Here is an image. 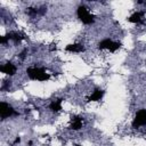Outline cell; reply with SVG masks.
Here are the masks:
<instances>
[{
  "instance_id": "6da1fadb",
  "label": "cell",
  "mask_w": 146,
  "mask_h": 146,
  "mask_svg": "<svg viewBox=\"0 0 146 146\" xmlns=\"http://www.w3.org/2000/svg\"><path fill=\"white\" fill-rule=\"evenodd\" d=\"M26 73L31 80L47 81L50 79V75L48 73H46V70L43 67H27Z\"/></svg>"
},
{
  "instance_id": "7a4b0ae2",
  "label": "cell",
  "mask_w": 146,
  "mask_h": 146,
  "mask_svg": "<svg viewBox=\"0 0 146 146\" xmlns=\"http://www.w3.org/2000/svg\"><path fill=\"white\" fill-rule=\"evenodd\" d=\"M76 15H78V18L86 25H89V24H92L94 21H95V16L91 15L88 9L84 7V6H80L76 10Z\"/></svg>"
},
{
  "instance_id": "3957f363",
  "label": "cell",
  "mask_w": 146,
  "mask_h": 146,
  "mask_svg": "<svg viewBox=\"0 0 146 146\" xmlns=\"http://www.w3.org/2000/svg\"><path fill=\"white\" fill-rule=\"evenodd\" d=\"M0 115H1V119L5 120V119L10 117V116H17L18 112H16L9 104L1 102L0 103Z\"/></svg>"
},
{
  "instance_id": "277c9868",
  "label": "cell",
  "mask_w": 146,
  "mask_h": 146,
  "mask_svg": "<svg viewBox=\"0 0 146 146\" xmlns=\"http://www.w3.org/2000/svg\"><path fill=\"white\" fill-rule=\"evenodd\" d=\"M121 47L120 42H115L111 39H104L98 43V48L99 49H108L110 51H115Z\"/></svg>"
},
{
  "instance_id": "5b68a950",
  "label": "cell",
  "mask_w": 146,
  "mask_h": 146,
  "mask_svg": "<svg viewBox=\"0 0 146 146\" xmlns=\"http://www.w3.org/2000/svg\"><path fill=\"white\" fill-rule=\"evenodd\" d=\"M131 124L133 128H139L141 125H146V110H139L136 113L135 119Z\"/></svg>"
},
{
  "instance_id": "8992f818",
  "label": "cell",
  "mask_w": 146,
  "mask_h": 146,
  "mask_svg": "<svg viewBox=\"0 0 146 146\" xmlns=\"http://www.w3.org/2000/svg\"><path fill=\"white\" fill-rule=\"evenodd\" d=\"M0 71H1L2 73L7 74V75H14V74L16 73V71H17V67H16L13 63L8 62V63L3 64V65L0 67Z\"/></svg>"
},
{
  "instance_id": "52a82bcc",
  "label": "cell",
  "mask_w": 146,
  "mask_h": 146,
  "mask_svg": "<svg viewBox=\"0 0 146 146\" xmlns=\"http://www.w3.org/2000/svg\"><path fill=\"white\" fill-rule=\"evenodd\" d=\"M7 40H13L14 42H21L25 39V34L23 32H8L6 35Z\"/></svg>"
},
{
  "instance_id": "ba28073f",
  "label": "cell",
  "mask_w": 146,
  "mask_h": 146,
  "mask_svg": "<svg viewBox=\"0 0 146 146\" xmlns=\"http://www.w3.org/2000/svg\"><path fill=\"white\" fill-rule=\"evenodd\" d=\"M71 121H72V122H71L70 129H72V130H79V129H81V128H82V123H83L82 117L74 115V116H72V117H71Z\"/></svg>"
},
{
  "instance_id": "9c48e42d",
  "label": "cell",
  "mask_w": 146,
  "mask_h": 146,
  "mask_svg": "<svg viewBox=\"0 0 146 146\" xmlns=\"http://www.w3.org/2000/svg\"><path fill=\"white\" fill-rule=\"evenodd\" d=\"M143 16H144V13H143V11H136V13H133L131 16H129L127 19H128V22H130V23L143 24Z\"/></svg>"
},
{
  "instance_id": "30bf717a",
  "label": "cell",
  "mask_w": 146,
  "mask_h": 146,
  "mask_svg": "<svg viewBox=\"0 0 146 146\" xmlns=\"http://www.w3.org/2000/svg\"><path fill=\"white\" fill-rule=\"evenodd\" d=\"M65 50L70 52H82L84 51V47L81 43H72V44H67Z\"/></svg>"
},
{
  "instance_id": "8fae6325",
  "label": "cell",
  "mask_w": 146,
  "mask_h": 146,
  "mask_svg": "<svg viewBox=\"0 0 146 146\" xmlns=\"http://www.w3.org/2000/svg\"><path fill=\"white\" fill-rule=\"evenodd\" d=\"M104 94H105L104 90L97 89V90H95V91L88 97V102H98V100H100V99L103 98Z\"/></svg>"
},
{
  "instance_id": "7c38bea8",
  "label": "cell",
  "mask_w": 146,
  "mask_h": 146,
  "mask_svg": "<svg viewBox=\"0 0 146 146\" xmlns=\"http://www.w3.org/2000/svg\"><path fill=\"white\" fill-rule=\"evenodd\" d=\"M62 102H63L62 98L51 102V103L49 104V110H50L51 112H55V113H56V112H59V111L62 110Z\"/></svg>"
},
{
  "instance_id": "4fadbf2b",
  "label": "cell",
  "mask_w": 146,
  "mask_h": 146,
  "mask_svg": "<svg viewBox=\"0 0 146 146\" xmlns=\"http://www.w3.org/2000/svg\"><path fill=\"white\" fill-rule=\"evenodd\" d=\"M26 14H29L30 16H35L36 14H39V10H38V9H35V8L29 7V8H26Z\"/></svg>"
},
{
  "instance_id": "5bb4252c",
  "label": "cell",
  "mask_w": 146,
  "mask_h": 146,
  "mask_svg": "<svg viewBox=\"0 0 146 146\" xmlns=\"http://www.w3.org/2000/svg\"><path fill=\"white\" fill-rule=\"evenodd\" d=\"M25 54H26V49H23V50L21 51V54L18 55V56H19V58H21L22 60H23V59L25 58Z\"/></svg>"
},
{
  "instance_id": "9a60e30c",
  "label": "cell",
  "mask_w": 146,
  "mask_h": 146,
  "mask_svg": "<svg viewBox=\"0 0 146 146\" xmlns=\"http://www.w3.org/2000/svg\"><path fill=\"white\" fill-rule=\"evenodd\" d=\"M7 41H8V40H7V38H6V36H5V35H3V36H1V38H0V42H1V43H6V42H7Z\"/></svg>"
},
{
  "instance_id": "2e32d148",
  "label": "cell",
  "mask_w": 146,
  "mask_h": 146,
  "mask_svg": "<svg viewBox=\"0 0 146 146\" xmlns=\"http://www.w3.org/2000/svg\"><path fill=\"white\" fill-rule=\"evenodd\" d=\"M19 141H21V138H19V137H17V138L15 139V141L13 143V146H14V145H16V144H18Z\"/></svg>"
},
{
  "instance_id": "e0dca14e",
  "label": "cell",
  "mask_w": 146,
  "mask_h": 146,
  "mask_svg": "<svg viewBox=\"0 0 146 146\" xmlns=\"http://www.w3.org/2000/svg\"><path fill=\"white\" fill-rule=\"evenodd\" d=\"M57 48H56V44H51V47H50V50L52 51V50H56Z\"/></svg>"
},
{
  "instance_id": "ac0fdd59",
  "label": "cell",
  "mask_w": 146,
  "mask_h": 146,
  "mask_svg": "<svg viewBox=\"0 0 146 146\" xmlns=\"http://www.w3.org/2000/svg\"><path fill=\"white\" fill-rule=\"evenodd\" d=\"M145 3H146V2H145Z\"/></svg>"
}]
</instances>
